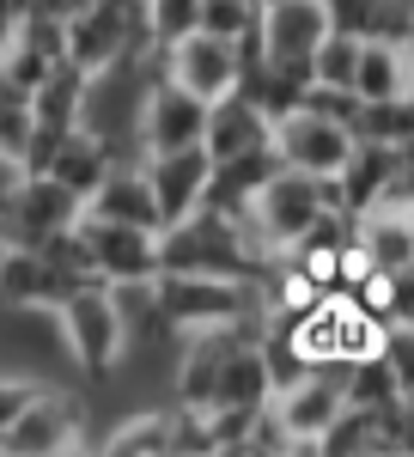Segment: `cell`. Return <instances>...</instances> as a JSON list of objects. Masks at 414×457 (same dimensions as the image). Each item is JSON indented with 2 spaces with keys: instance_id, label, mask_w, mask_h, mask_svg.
Returning a JSON list of instances; mask_svg holds the SVG:
<instances>
[{
  "instance_id": "cell-12",
  "label": "cell",
  "mask_w": 414,
  "mask_h": 457,
  "mask_svg": "<svg viewBox=\"0 0 414 457\" xmlns=\"http://www.w3.org/2000/svg\"><path fill=\"white\" fill-rule=\"evenodd\" d=\"M256 37H262V55L275 62H310V49L329 37V19L317 0H262Z\"/></svg>"
},
{
  "instance_id": "cell-5",
  "label": "cell",
  "mask_w": 414,
  "mask_h": 457,
  "mask_svg": "<svg viewBox=\"0 0 414 457\" xmlns=\"http://www.w3.org/2000/svg\"><path fill=\"white\" fill-rule=\"evenodd\" d=\"M79 245H86V256H92V275L110 281V287L153 281V275H159V232H153V226L79 213Z\"/></svg>"
},
{
  "instance_id": "cell-10",
  "label": "cell",
  "mask_w": 414,
  "mask_h": 457,
  "mask_svg": "<svg viewBox=\"0 0 414 457\" xmlns=\"http://www.w3.org/2000/svg\"><path fill=\"white\" fill-rule=\"evenodd\" d=\"M202 135H207V104L159 73L153 92H146V104H140L135 146L140 153H177V146H202Z\"/></svg>"
},
{
  "instance_id": "cell-27",
  "label": "cell",
  "mask_w": 414,
  "mask_h": 457,
  "mask_svg": "<svg viewBox=\"0 0 414 457\" xmlns=\"http://www.w3.org/2000/svg\"><path fill=\"white\" fill-rule=\"evenodd\" d=\"M409 220H414V202H409Z\"/></svg>"
},
{
  "instance_id": "cell-7",
  "label": "cell",
  "mask_w": 414,
  "mask_h": 457,
  "mask_svg": "<svg viewBox=\"0 0 414 457\" xmlns=\"http://www.w3.org/2000/svg\"><path fill=\"white\" fill-rule=\"evenodd\" d=\"M159 62H165V79H177L183 92H195L202 104L238 92V73H244L238 43H226V37H213V31H189V37H177V43H165Z\"/></svg>"
},
{
  "instance_id": "cell-16",
  "label": "cell",
  "mask_w": 414,
  "mask_h": 457,
  "mask_svg": "<svg viewBox=\"0 0 414 457\" xmlns=\"http://www.w3.org/2000/svg\"><path fill=\"white\" fill-rule=\"evenodd\" d=\"M414 86L409 49L402 43H384V37H360V62H353V98L372 104V98H396Z\"/></svg>"
},
{
  "instance_id": "cell-24",
  "label": "cell",
  "mask_w": 414,
  "mask_h": 457,
  "mask_svg": "<svg viewBox=\"0 0 414 457\" xmlns=\"http://www.w3.org/2000/svg\"><path fill=\"white\" fill-rule=\"evenodd\" d=\"M37 378H19V372H0V439H6V427L19 421L25 409H31V396H37Z\"/></svg>"
},
{
  "instance_id": "cell-6",
  "label": "cell",
  "mask_w": 414,
  "mask_h": 457,
  "mask_svg": "<svg viewBox=\"0 0 414 457\" xmlns=\"http://www.w3.org/2000/svg\"><path fill=\"white\" fill-rule=\"evenodd\" d=\"M269 141H275L280 165H293V171L305 177H342L347 153H353V129L347 122H335V116H317V110H286L275 129H269Z\"/></svg>"
},
{
  "instance_id": "cell-1",
  "label": "cell",
  "mask_w": 414,
  "mask_h": 457,
  "mask_svg": "<svg viewBox=\"0 0 414 457\" xmlns=\"http://www.w3.org/2000/svg\"><path fill=\"white\" fill-rule=\"evenodd\" d=\"M329 208H342V195H335V177L323 183V177H305L293 171V165H280L256 195H250V208H244V226H250V238L269 250V256H286V250L305 238L310 226L323 220Z\"/></svg>"
},
{
  "instance_id": "cell-25",
  "label": "cell",
  "mask_w": 414,
  "mask_h": 457,
  "mask_svg": "<svg viewBox=\"0 0 414 457\" xmlns=\"http://www.w3.org/2000/svg\"><path fill=\"white\" fill-rule=\"evenodd\" d=\"M79 6H86V0H25V12H49V19H68Z\"/></svg>"
},
{
  "instance_id": "cell-14",
  "label": "cell",
  "mask_w": 414,
  "mask_h": 457,
  "mask_svg": "<svg viewBox=\"0 0 414 457\" xmlns=\"http://www.w3.org/2000/svg\"><path fill=\"white\" fill-rule=\"evenodd\" d=\"M269 116L250 104L244 92H226V98H213L207 104V135H202V146L213 153V159H232V153H250V146H262L269 141Z\"/></svg>"
},
{
  "instance_id": "cell-23",
  "label": "cell",
  "mask_w": 414,
  "mask_h": 457,
  "mask_svg": "<svg viewBox=\"0 0 414 457\" xmlns=\"http://www.w3.org/2000/svg\"><path fill=\"white\" fill-rule=\"evenodd\" d=\"M384 360H390L402 396H414V323H384Z\"/></svg>"
},
{
  "instance_id": "cell-26",
  "label": "cell",
  "mask_w": 414,
  "mask_h": 457,
  "mask_svg": "<svg viewBox=\"0 0 414 457\" xmlns=\"http://www.w3.org/2000/svg\"><path fill=\"white\" fill-rule=\"evenodd\" d=\"M19 19H25V0H0V43L19 31Z\"/></svg>"
},
{
  "instance_id": "cell-3",
  "label": "cell",
  "mask_w": 414,
  "mask_h": 457,
  "mask_svg": "<svg viewBox=\"0 0 414 457\" xmlns=\"http://www.w3.org/2000/svg\"><path fill=\"white\" fill-rule=\"evenodd\" d=\"M153 305H159V317L183 336V329L244 323L250 312H262V287L232 281V275H177V269H159V275H153Z\"/></svg>"
},
{
  "instance_id": "cell-4",
  "label": "cell",
  "mask_w": 414,
  "mask_h": 457,
  "mask_svg": "<svg viewBox=\"0 0 414 457\" xmlns=\"http://www.w3.org/2000/svg\"><path fill=\"white\" fill-rule=\"evenodd\" d=\"M79 213H86V202L73 195L68 183H55L49 171H25L19 189H12V202H6V213H0V245H43L55 232H73Z\"/></svg>"
},
{
  "instance_id": "cell-28",
  "label": "cell",
  "mask_w": 414,
  "mask_h": 457,
  "mask_svg": "<svg viewBox=\"0 0 414 457\" xmlns=\"http://www.w3.org/2000/svg\"><path fill=\"white\" fill-rule=\"evenodd\" d=\"M0 452H6V439H0Z\"/></svg>"
},
{
  "instance_id": "cell-9",
  "label": "cell",
  "mask_w": 414,
  "mask_h": 457,
  "mask_svg": "<svg viewBox=\"0 0 414 457\" xmlns=\"http://www.w3.org/2000/svg\"><path fill=\"white\" fill-rule=\"evenodd\" d=\"M140 171L153 183V202H159V232L189 220L202 208L207 183H213V153L207 146H177V153H140Z\"/></svg>"
},
{
  "instance_id": "cell-2",
  "label": "cell",
  "mask_w": 414,
  "mask_h": 457,
  "mask_svg": "<svg viewBox=\"0 0 414 457\" xmlns=\"http://www.w3.org/2000/svg\"><path fill=\"white\" fill-rule=\"evenodd\" d=\"M55 323H62V342H68L73 366L86 378H116V366L128 360V323H122V305H116L110 281L73 287L55 305Z\"/></svg>"
},
{
  "instance_id": "cell-21",
  "label": "cell",
  "mask_w": 414,
  "mask_h": 457,
  "mask_svg": "<svg viewBox=\"0 0 414 457\" xmlns=\"http://www.w3.org/2000/svg\"><path fill=\"white\" fill-rule=\"evenodd\" d=\"M256 19H262V0H202V31L226 37V43L256 31Z\"/></svg>"
},
{
  "instance_id": "cell-20",
  "label": "cell",
  "mask_w": 414,
  "mask_h": 457,
  "mask_svg": "<svg viewBox=\"0 0 414 457\" xmlns=\"http://www.w3.org/2000/svg\"><path fill=\"white\" fill-rule=\"evenodd\" d=\"M140 25H146V37L165 49V43H177V37L202 31V0H140Z\"/></svg>"
},
{
  "instance_id": "cell-11",
  "label": "cell",
  "mask_w": 414,
  "mask_h": 457,
  "mask_svg": "<svg viewBox=\"0 0 414 457\" xmlns=\"http://www.w3.org/2000/svg\"><path fill=\"white\" fill-rule=\"evenodd\" d=\"M86 445V409L79 396L68 390H37L31 409L6 427V452H25V457H43V452H79Z\"/></svg>"
},
{
  "instance_id": "cell-22",
  "label": "cell",
  "mask_w": 414,
  "mask_h": 457,
  "mask_svg": "<svg viewBox=\"0 0 414 457\" xmlns=\"http://www.w3.org/2000/svg\"><path fill=\"white\" fill-rule=\"evenodd\" d=\"M323 6V19H329V31H347V37H372L378 25V0H317Z\"/></svg>"
},
{
  "instance_id": "cell-18",
  "label": "cell",
  "mask_w": 414,
  "mask_h": 457,
  "mask_svg": "<svg viewBox=\"0 0 414 457\" xmlns=\"http://www.w3.org/2000/svg\"><path fill=\"white\" fill-rule=\"evenodd\" d=\"M104 452H171V409H140V415H128L122 427H110L104 433Z\"/></svg>"
},
{
  "instance_id": "cell-8",
  "label": "cell",
  "mask_w": 414,
  "mask_h": 457,
  "mask_svg": "<svg viewBox=\"0 0 414 457\" xmlns=\"http://www.w3.org/2000/svg\"><path fill=\"white\" fill-rule=\"evenodd\" d=\"M342 372L335 366H310L299 385H286L269 396V409H275V421L286 427V439H293V452H317V439L329 433V421L342 415Z\"/></svg>"
},
{
  "instance_id": "cell-17",
  "label": "cell",
  "mask_w": 414,
  "mask_h": 457,
  "mask_svg": "<svg viewBox=\"0 0 414 457\" xmlns=\"http://www.w3.org/2000/svg\"><path fill=\"white\" fill-rule=\"evenodd\" d=\"M342 372V396L347 403H360V409H390V403H402V385H396V372H390V360L378 353H360V360H347L335 366Z\"/></svg>"
},
{
  "instance_id": "cell-15",
  "label": "cell",
  "mask_w": 414,
  "mask_h": 457,
  "mask_svg": "<svg viewBox=\"0 0 414 457\" xmlns=\"http://www.w3.org/2000/svg\"><path fill=\"white\" fill-rule=\"evenodd\" d=\"M110 165H116V153H110L92 129H68V135L55 141V153H49V165H43V171L55 177V183H68L73 195L86 202V195L104 183V171H110Z\"/></svg>"
},
{
  "instance_id": "cell-13",
  "label": "cell",
  "mask_w": 414,
  "mask_h": 457,
  "mask_svg": "<svg viewBox=\"0 0 414 457\" xmlns=\"http://www.w3.org/2000/svg\"><path fill=\"white\" fill-rule=\"evenodd\" d=\"M86 213H104V220H128V226H153L159 232V202H153V183L140 171V159H116L104 183L86 195Z\"/></svg>"
},
{
  "instance_id": "cell-19",
  "label": "cell",
  "mask_w": 414,
  "mask_h": 457,
  "mask_svg": "<svg viewBox=\"0 0 414 457\" xmlns=\"http://www.w3.org/2000/svg\"><path fill=\"white\" fill-rule=\"evenodd\" d=\"M353 62H360V37L329 31L317 49H310V86H335V92H353Z\"/></svg>"
}]
</instances>
